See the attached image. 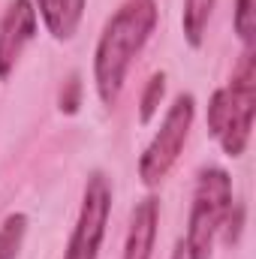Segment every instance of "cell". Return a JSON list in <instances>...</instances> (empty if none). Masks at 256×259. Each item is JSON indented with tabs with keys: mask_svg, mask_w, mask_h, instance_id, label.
Masks as SVG:
<instances>
[{
	"mask_svg": "<svg viewBox=\"0 0 256 259\" xmlns=\"http://www.w3.org/2000/svg\"><path fill=\"white\" fill-rule=\"evenodd\" d=\"M30 3H33L46 33L55 42H69L78 33L84 6H88V0H30Z\"/></svg>",
	"mask_w": 256,
	"mask_h": 259,
	"instance_id": "cell-8",
	"label": "cell"
},
{
	"mask_svg": "<svg viewBox=\"0 0 256 259\" xmlns=\"http://www.w3.org/2000/svg\"><path fill=\"white\" fill-rule=\"evenodd\" d=\"M27 226H30V217L24 211H12L3 217V223H0V259H18L21 247H24V238H27Z\"/></svg>",
	"mask_w": 256,
	"mask_h": 259,
	"instance_id": "cell-10",
	"label": "cell"
},
{
	"mask_svg": "<svg viewBox=\"0 0 256 259\" xmlns=\"http://www.w3.org/2000/svg\"><path fill=\"white\" fill-rule=\"evenodd\" d=\"M232 27H235V36L241 39L244 49L253 46V39H256V0H235Z\"/></svg>",
	"mask_w": 256,
	"mask_h": 259,
	"instance_id": "cell-12",
	"label": "cell"
},
{
	"mask_svg": "<svg viewBox=\"0 0 256 259\" xmlns=\"http://www.w3.org/2000/svg\"><path fill=\"white\" fill-rule=\"evenodd\" d=\"M157 229H160V199L157 196H145L130 211L124 259H151L154 256Z\"/></svg>",
	"mask_w": 256,
	"mask_h": 259,
	"instance_id": "cell-7",
	"label": "cell"
},
{
	"mask_svg": "<svg viewBox=\"0 0 256 259\" xmlns=\"http://www.w3.org/2000/svg\"><path fill=\"white\" fill-rule=\"evenodd\" d=\"M241 229H244V205H238V202H232V208H229V214H226V220H223V241L226 244H235L238 241V235H241Z\"/></svg>",
	"mask_w": 256,
	"mask_h": 259,
	"instance_id": "cell-14",
	"label": "cell"
},
{
	"mask_svg": "<svg viewBox=\"0 0 256 259\" xmlns=\"http://www.w3.org/2000/svg\"><path fill=\"white\" fill-rule=\"evenodd\" d=\"M214 3L217 0H184L181 30H184V39H187L190 49H202V42L208 36V21H211V12H214Z\"/></svg>",
	"mask_w": 256,
	"mask_h": 259,
	"instance_id": "cell-9",
	"label": "cell"
},
{
	"mask_svg": "<svg viewBox=\"0 0 256 259\" xmlns=\"http://www.w3.org/2000/svg\"><path fill=\"white\" fill-rule=\"evenodd\" d=\"M193 121H196V100H193V94L181 91L172 100V106L166 109V115L160 121V130L151 136V142L139 154L136 172H139L142 187L154 190V187H160L169 178V172L175 169L178 157L184 154V145L190 139Z\"/></svg>",
	"mask_w": 256,
	"mask_h": 259,
	"instance_id": "cell-4",
	"label": "cell"
},
{
	"mask_svg": "<svg viewBox=\"0 0 256 259\" xmlns=\"http://www.w3.org/2000/svg\"><path fill=\"white\" fill-rule=\"evenodd\" d=\"M163 97H166V72L160 69V72H154L148 81H145V91H142V97H139V124H151L154 118H157V112H160V106H163Z\"/></svg>",
	"mask_w": 256,
	"mask_h": 259,
	"instance_id": "cell-11",
	"label": "cell"
},
{
	"mask_svg": "<svg viewBox=\"0 0 256 259\" xmlns=\"http://www.w3.org/2000/svg\"><path fill=\"white\" fill-rule=\"evenodd\" d=\"M232 178L220 166H202L196 172V187H193L190 217H187V232H184V250L187 259H211L214 256V241L223 229V220L232 208Z\"/></svg>",
	"mask_w": 256,
	"mask_h": 259,
	"instance_id": "cell-3",
	"label": "cell"
},
{
	"mask_svg": "<svg viewBox=\"0 0 256 259\" xmlns=\"http://www.w3.org/2000/svg\"><path fill=\"white\" fill-rule=\"evenodd\" d=\"M172 259H187V250H184V241H181V238L175 241V250H172Z\"/></svg>",
	"mask_w": 256,
	"mask_h": 259,
	"instance_id": "cell-15",
	"label": "cell"
},
{
	"mask_svg": "<svg viewBox=\"0 0 256 259\" xmlns=\"http://www.w3.org/2000/svg\"><path fill=\"white\" fill-rule=\"evenodd\" d=\"M112 202H115V190H112L109 175L100 169L91 172L81 190L78 217L69 232L64 259H100V247L106 241V229L112 217Z\"/></svg>",
	"mask_w": 256,
	"mask_h": 259,
	"instance_id": "cell-5",
	"label": "cell"
},
{
	"mask_svg": "<svg viewBox=\"0 0 256 259\" xmlns=\"http://www.w3.org/2000/svg\"><path fill=\"white\" fill-rule=\"evenodd\" d=\"M253 115H256V52L247 46L232 69L229 81L217 88L208 100L205 124L208 133L220 142L223 154L238 160L253 133Z\"/></svg>",
	"mask_w": 256,
	"mask_h": 259,
	"instance_id": "cell-2",
	"label": "cell"
},
{
	"mask_svg": "<svg viewBox=\"0 0 256 259\" xmlns=\"http://www.w3.org/2000/svg\"><path fill=\"white\" fill-rule=\"evenodd\" d=\"M58 106H61L64 115H75V112H78V106H81V81H78L75 72L64 81L61 97H58Z\"/></svg>",
	"mask_w": 256,
	"mask_h": 259,
	"instance_id": "cell-13",
	"label": "cell"
},
{
	"mask_svg": "<svg viewBox=\"0 0 256 259\" xmlns=\"http://www.w3.org/2000/svg\"><path fill=\"white\" fill-rule=\"evenodd\" d=\"M160 21L157 0H124L109 21L94 49V88L106 109H115L136 58L151 42Z\"/></svg>",
	"mask_w": 256,
	"mask_h": 259,
	"instance_id": "cell-1",
	"label": "cell"
},
{
	"mask_svg": "<svg viewBox=\"0 0 256 259\" xmlns=\"http://www.w3.org/2000/svg\"><path fill=\"white\" fill-rule=\"evenodd\" d=\"M39 33V15L30 0H9L0 15V81H9L24 49Z\"/></svg>",
	"mask_w": 256,
	"mask_h": 259,
	"instance_id": "cell-6",
	"label": "cell"
}]
</instances>
